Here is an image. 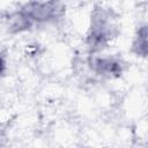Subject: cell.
<instances>
[{"instance_id": "obj_4", "label": "cell", "mask_w": 148, "mask_h": 148, "mask_svg": "<svg viewBox=\"0 0 148 148\" xmlns=\"http://www.w3.org/2000/svg\"><path fill=\"white\" fill-rule=\"evenodd\" d=\"M133 50L139 56H142V57L146 56L147 53V29L146 27H142L139 30L138 36L133 43Z\"/></svg>"}, {"instance_id": "obj_5", "label": "cell", "mask_w": 148, "mask_h": 148, "mask_svg": "<svg viewBox=\"0 0 148 148\" xmlns=\"http://www.w3.org/2000/svg\"><path fill=\"white\" fill-rule=\"evenodd\" d=\"M5 67H6V62H5V59L0 54V74L5 71Z\"/></svg>"}, {"instance_id": "obj_2", "label": "cell", "mask_w": 148, "mask_h": 148, "mask_svg": "<svg viewBox=\"0 0 148 148\" xmlns=\"http://www.w3.org/2000/svg\"><path fill=\"white\" fill-rule=\"evenodd\" d=\"M65 12V5L61 0H49L45 2L34 1L27 3L18 13L24 24L31 22H46L60 17Z\"/></svg>"}, {"instance_id": "obj_3", "label": "cell", "mask_w": 148, "mask_h": 148, "mask_svg": "<svg viewBox=\"0 0 148 148\" xmlns=\"http://www.w3.org/2000/svg\"><path fill=\"white\" fill-rule=\"evenodd\" d=\"M94 71L103 76H119L123 72V64L116 58H95L91 61Z\"/></svg>"}, {"instance_id": "obj_1", "label": "cell", "mask_w": 148, "mask_h": 148, "mask_svg": "<svg viewBox=\"0 0 148 148\" xmlns=\"http://www.w3.org/2000/svg\"><path fill=\"white\" fill-rule=\"evenodd\" d=\"M117 34V27L112 13L108 9H96L91 17V27L88 36V44L91 51L103 49Z\"/></svg>"}]
</instances>
